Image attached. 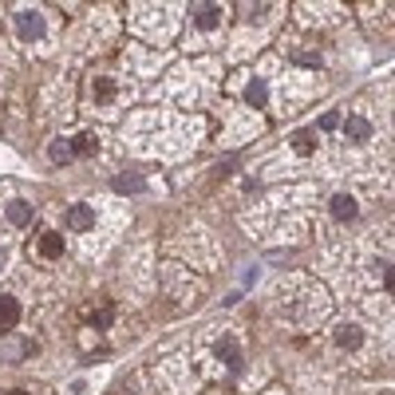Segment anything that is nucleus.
<instances>
[{
	"label": "nucleus",
	"instance_id": "nucleus-6",
	"mask_svg": "<svg viewBox=\"0 0 395 395\" xmlns=\"http://www.w3.org/2000/svg\"><path fill=\"white\" fill-rule=\"evenodd\" d=\"M210 356H213V360H222L225 371H234V376L241 371V344H237V336H222V340H213Z\"/></svg>",
	"mask_w": 395,
	"mask_h": 395
},
{
	"label": "nucleus",
	"instance_id": "nucleus-3",
	"mask_svg": "<svg viewBox=\"0 0 395 395\" xmlns=\"http://www.w3.org/2000/svg\"><path fill=\"white\" fill-rule=\"evenodd\" d=\"M13 32H16V40H44L48 36V16L44 13H36V8H20V13L13 16Z\"/></svg>",
	"mask_w": 395,
	"mask_h": 395
},
{
	"label": "nucleus",
	"instance_id": "nucleus-19",
	"mask_svg": "<svg viewBox=\"0 0 395 395\" xmlns=\"http://www.w3.org/2000/svg\"><path fill=\"white\" fill-rule=\"evenodd\" d=\"M245 99L253 103V107H265V103H269V87L261 83V79H253V83L245 87Z\"/></svg>",
	"mask_w": 395,
	"mask_h": 395
},
{
	"label": "nucleus",
	"instance_id": "nucleus-21",
	"mask_svg": "<svg viewBox=\"0 0 395 395\" xmlns=\"http://www.w3.org/2000/svg\"><path fill=\"white\" fill-rule=\"evenodd\" d=\"M123 395H138V376H135V383H127V392Z\"/></svg>",
	"mask_w": 395,
	"mask_h": 395
},
{
	"label": "nucleus",
	"instance_id": "nucleus-9",
	"mask_svg": "<svg viewBox=\"0 0 395 395\" xmlns=\"http://www.w3.org/2000/svg\"><path fill=\"white\" fill-rule=\"evenodd\" d=\"M222 20H225L222 4H198V13H194L198 32H218V28H222Z\"/></svg>",
	"mask_w": 395,
	"mask_h": 395
},
{
	"label": "nucleus",
	"instance_id": "nucleus-8",
	"mask_svg": "<svg viewBox=\"0 0 395 395\" xmlns=\"http://www.w3.org/2000/svg\"><path fill=\"white\" fill-rule=\"evenodd\" d=\"M36 257L40 261H60L63 257V234H56V229L40 234L36 237Z\"/></svg>",
	"mask_w": 395,
	"mask_h": 395
},
{
	"label": "nucleus",
	"instance_id": "nucleus-7",
	"mask_svg": "<svg viewBox=\"0 0 395 395\" xmlns=\"http://www.w3.org/2000/svg\"><path fill=\"white\" fill-rule=\"evenodd\" d=\"M67 225H72L75 234H91L95 229V206L91 202H75L72 210H67Z\"/></svg>",
	"mask_w": 395,
	"mask_h": 395
},
{
	"label": "nucleus",
	"instance_id": "nucleus-16",
	"mask_svg": "<svg viewBox=\"0 0 395 395\" xmlns=\"http://www.w3.org/2000/svg\"><path fill=\"white\" fill-rule=\"evenodd\" d=\"M48 159L56 162V166H67V162L75 159V154H72V143H67V138H51V143H48Z\"/></svg>",
	"mask_w": 395,
	"mask_h": 395
},
{
	"label": "nucleus",
	"instance_id": "nucleus-22",
	"mask_svg": "<svg viewBox=\"0 0 395 395\" xmlns=\"http://www.w3.org/2000/svg\"><path fill=\"white\" fill-rule=\"evenodd\" d=\"M4 261H8V249L0 245V269H4Z\"/></svg>",
	"mask_w": 395,
	"mask_h": 395
},
{
	"label": "nucleus",
	"instance_id": "nucleus-5",
	"mask_svg": "<svg viewBox=\"0 0 395 395\" xmlns=\"http://www.w3.org/2000/svg\"><path fill=\"white\" fill-rule=\"evenodd\" d=\"M328 213H332V222L352 225V222H360V202L348 194V190H340V194L328 198Z\"/></svg>",
	"mask_w": 395,
	"mask_h": 395
},
{
	"label": "nucleus",
	"instance_id": "nucleus-11",
	"mask_svg": "<svg viewBox=\"0 0 395 395\" xmlns=\"http://www.w3.org/2000/svg\"><path fill=\"white\" fill-rule=\"evenodd\" d=\"M20 300L13 293H0V332H13L16 324H20Z\"/></svg>",
	"mask_w": 395,
	"mask_h": 395
},
{
	"label": "nucleus",
	"instance_id": "nucleus-14",
	"mask_svg": "<svg viewBox=\"0 0 395 395\" xmlns=\"http://www.w3.org/2000/svg\"><path fill=\"white\" fill-rule=\"evenodd\" d=\"M344 135L352 138V143H368L371 138V119H364V115H352L344 123Z\"/></svg>",
	"mask_w": 395,
	"mask_h": 395
},
{
	"label": "nucleus",
	"instance_id": "nucleus-15",
	"mask_svg": "<svg viewBox=\"0 0 395 395\" xmlns=\"http://www.w3.org/2000/svg\"><path fill=\"white\" fill-rule=\"evenodd\" d=\"M293 150H296V154H305V159H309V154H316V131H312V127L296 131V135H293Z\"/></svg>",
	"mask_w": 395,
	"mask_h": 395
},
{
	"label": "nucleus",
	"instance_id": "nucleus-13",
	"mask_svg": "<svg viewBox=\"0 0 395 395\" xmlns=\"http://www.w3.org/2000/svg\"><path fill=\"white\" fill-rule=\"evenodd\" d=\"M4 218H8V225L24 229V225L32 222V202H24V198H13V202H8V210H4Z\"/></svg>",
	"mask_w": 395,
	"mask_h": 395
},
{
	"label": "nucleus",
	"instance_id": "nucleus-23",
	"mask_svg": "<svg viewBox=\"0 0 395 395\" xmlns=\"http://www.w3.org/2000/svg\"><path fill=\"white\" fill-rule=\"evenodd\" d=\"M8 395H28V392H24V387H16V392H8Z\"/></svg>",
	"mask_w": 395,
	"mask_h": 395
},
{
	"label": "nucleus",
	"instance_id": "nucleus-17",
	"mask_svg": "<svg viewBox=\"0 0 395 395\" xmlns=\"http://www.w3.org/2000/svg\"><path fill=\"white\" fill-rule=\"evenodd\" d=\"M95 150H99L95 131H79V135L72 138V154H95Z\"/></svg>",
	"mask_w": 395,
	"mask_h": 395
},
{
	"label": "nucleus",
	"instance_id": "nucleus-20",
	"mask_svg": "<svg viewBox=\"0 0 395 395\" xmlns=\"http://www.w3.org/2000/svg\"><path fill=\"white\" fill-rule=\"evenodd\" d=\"M340 123H344V119H340V111H324L316 127H321V131H340Z\"/></svg>",
	"mask_w": 395,
	"mask_h": 395
},
{
	"label": "nucleus",
	"instance_id": "nucleus-4",
	"mask_svg": "<svg viewBox=\"0 0 395 395\" xmlns=\"http://www.w3.org/2000/svg\"><path fill=\"white\" fill-rule=\"evenodd\" d=\"M332 344L340 352H360V348L368 344V332H364V324L340 321V324H332Z\"/></svg>",
	"mask_w": 395,
	"mask_h": 395
},
{
	"label": "nucleus",
	"instance_id": "nucleus-12",
	"mask_svg": "<svg viewBox=\"0 0 395 395\" xmlns=\"http://www.w3.org/2000/svg\"><path fill=\"white\" fill-rule=\"evenodd\" d=\"M111 321H115V305H111V300H95V305H87V309H83V324L107 328Z\"/></svg>",
	"mask_w": 395,
	"mask_h": 395
},
{
	"label": "nucleus",
	"instance_id": "nucleus-1",
	"mask_svg": "<svg viewBox=\"0 0 395 395\" xmlns=\"http://www.w3.org/2000/svg\"><path fill=\"white\" fill-rule=\"evenodd\" d=\"M281 316L293 324H316L324 316V309H328V296H324V289L316 281H305V277H293V281H284L281 289Z\"/></svg>",
	"mask_w": 395,
	"mask_h": 395
},
{
	"label": "nucleus",
	"instance_id": "nucleus-18",
	"mask_svg": "<svg viewBox=\"0 0 395 395\" xmlns=\"http://www.w3.org/2000/svg\"><path fill=\"white\" fill-rule=\"evenodd\" d=\"M111 190H119V194H135V190H143V174H115Z\"/></svg>",
	"mask_w": 395,
	"mask_h": 395
},
{
	"label": "nucleus",
	"instance_id": "nucleus-2",
	"mask_svg": "<svg viewBox=\"0 0 395 395\" xmlns=\"http://www.w3.org/2000/svg\"><path fill=\"white\" fill-rule=\"evenodd\" d=\"M135 28L147 40H166L178 28V13L162 8V4H143V8H135Z\"/></svg>",
	"mask_w": 395,
	"mask_h": 395
},
{
	"label": "nucleus",
	"instance_id": "nucleus-10",
	"mask_svg": "<svg viewBox=\"0 0 395 395\" xmlns=\"http://www.w3.org/2000/svg\"><path fill=\"white\" fill-rule=\"evenodd\" d=\"M91 99L103 103V107L115 103V99H119V79H115V75H95V79H91Z\"/></svg>",
	"mask_w": 395,
	"mask_h": 395
}]
</instances>
